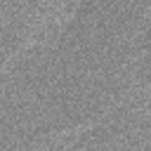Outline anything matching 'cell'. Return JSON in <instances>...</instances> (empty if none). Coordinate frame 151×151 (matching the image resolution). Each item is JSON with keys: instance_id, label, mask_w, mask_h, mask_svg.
Masks as SVG:
<instances>
[{"instance_id": "obj_1", "label": "cell", "mask_w": 151, "mask_h": 151, "mask_svg": "<svg viewBox=\"0 0 151 151\" xmlns=\"http://www.w3.org/2000/svg\"><path fill=\"white\" fill-rule=\"evenodd\" d=\"M97 127V120H85V123H78V125H68L64 130H54V132H47L45 137H40V142L35 144L38 151H61V149H68L73 146L83 134H87L90 130Z\"/></svg>"}]
</instances>
